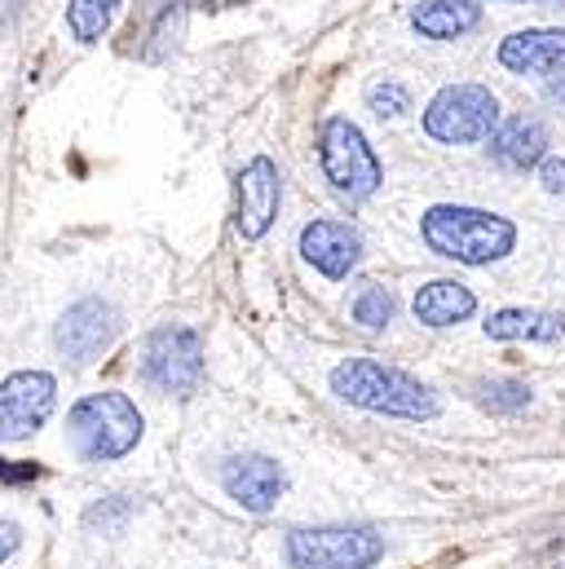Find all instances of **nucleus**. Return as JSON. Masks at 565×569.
<instances>
[{
    "label": "nucleus",
    "mask_w": 565,
    "mask_h": 569,
    "mask_svg": "<svg viewBox=\"0 0 565 569\" xmlns=\"http://www.w3.org/2000/svg\"><path fill=\"white\" fill-rule=\"evenodd\" d=\"M499 129V102L482 84H446L424 107V133L446 146L486 142Z\"/></svg>",
    "instance_id": "obj_5"
},
{
    "label": "nucleus",
    "mask_w": 565,
    "mask_h": 569,
    "mask_svg": "<svg viewBox=\"0 0 565 569\" xmlns=\"http://www.w3.org/2000/svg\"><path fill=\"white\" fill-rule=\"evenodd\" d=\"M331 393L349 407L394 416V420H433L437 416V398H433L428 385L407 376L403 367H389V362H376V358L340 362L331 371Z\"/></svg>",
    "instance_id": "obj_1"
},
{
    "label": "nucleus",
    "mask_w": 565,
    "mask_h": 569,
    "mask_svg": "<svg viewBox=\"0 0 565 569\" xmlns=\"http://www.w3.org/2000/svg\"><path fill=\"white\" fill-rule=\"evenodd\" d=\"M412 309H416V318H420L424 327H455V322L473 318L477 296L464 283H455V279H433V283H424L416 291Z\"/></svg>",
    "instance_id": "obj_15"
},
{
    "label": "nucleus",
    "mask_w": 565,
    "mask_h": 569,
    "mask_svg": "<svg viewBox=\"0 0 565 569\" xmlns=\"http://www.w3.org/2000/svg\"><path fill=\"white\" fill-rule=\"evenodd\" d=\"M221 486H226V495H230L239 508H248V512H270V508L279 503L287 477H282V468L270 455H235V459H226V468H221Z\"/></svg>",
    "instance_id": "obj_11"
},
{
    "label": "nucleus",
    "mask_w": 565,
    "mask_h": 569,
    "mask_svg": "<svg viewBox=\"0 0 565 569\" xmlns=\"http://www.w3.org/2000/svg\"><path fill=\"white\" fill-rule=\"evenodd\" d=\"M482 22V9L473 0H424L412 9V27L428 40H455Z\"/></svg>",
    "instance_id": "obj_17"
},
{
    "label": "nucleus",
    "mask_w": 565,
    "mask_h": 569,
    "mask_svg": "<svg viewBox=\"0 0 565 569\" xmlns=\"http://www.w3.org/2000/svg\"><path fill=\"white\" fill-rule=\"evenodd\" d=\"M116 336H120V313H116V305L102 300V296L76 300V305L58 318V327H53L58 353H62L67 362H76V367L98 362V358L116 345Z\"/></svg>",
    "instance_id": "obj_8"
},
{
    "label": "nucleus",
    "mask_w": 565,
    "mask_h": 569,
    "mask_svg": "<svg viewBox=\"0 0 565 569\" xmlns=\"http://www.w3.org/2000/svg\"><path fill=\"white\" fill-rule=\"evenodd\" d=\"M508 4H522V0H508Z\"/></svg>",
    "instance_id": "obj_26"
},
{
    "label": "nucleus",
    "mask_w": 565,
    "mask_h": 569,
    "mask_svg": "<svg viewBox=\"0 0 565 569\" xmlns=\"http://www.w3.org/2000/svg\"><path fill=\"white\" fill-rule=\"evenodd\" d=\"M120 0H67V31L76 44H98L116 22Z\"/></svg>",
    "instance_id": "obj_18"
},
{
    "label": "nucleus",
    "mask_w": 565,
    "mask_h": 569,
    "mask_svg": "<svg viewBox=\"0 0 565 569\" xmlns=\"http://www.w3.org/2000/svg\"><path fill=\"white\" fill-rule=\"evenodd\" d=\"M367 107H371L380 120H385V116H389V120H398V116H407V111H412V93H407L398 80H376V84L367 89Z\"/></svg>",
    "instance_id": "obj_20"
},
{
    "label": "nucleus",
    "mask_w": 565,
    "mask_h": 569,
    "mask_svg": "<svg viewBox=\"0 0 565 569\" xmlns=\"http://www.w3.org/2000/svg\"><path fill=\"white\" fill-rule=\"evenodd\" d=\"M230 4H244V0H230Z\"/></svg>",
    "instance_id": "obj_27"
},
{
    "label": "nucleus",
    "mask_w": 565,
    "mask_h": 569,
    "mask_svg": "<svg viewBox=\"0 0 565 569\" xmlns=\"http://www.w3.org/2000/svg\"><path fill=\"white\" fill-rule=\"evenodd\" d=\"M420 234L428 252L459 261V266H490L513 252L517 226L508 217L482 212V208H459V203H437L420 217Z\"/></svg>",
    "instance_id": "obj_2"
},
{
    "label": "nucleus",
    "mask_w": 565,
    "mask_h": 569,
    "mask_svg": "<svg viewBox=\"0 0 565 569\" xmlns=\"http://www.w3.org/2000/svg\"><path fill=\"white\" fill-rule=\"evenodd\" d=\"M553 98H562V102H565V84H557V89H553Z\"/></svg>",
    "instance_id": "obj_25"
},
{
    "label": "nucleus",
    "mask_w": 565,
    "mask_h": 569,
    "mask_svg": "<svg viewBox=\"0 0 565 569\" xmlns=\"http://www.w3.org/2000/svg\"><path fill=\"white\" fill-rule=\"evenodd\" d=\"M67 432H71V446L80 450V459L111 463L141 441V411L129 393H116V389L89 393L71 407Z\"/></svg>",
    "instance_id": "obj_3"
},
{
    "label": "nucleus",
    "mask_w": 565,
    "mask_h": 569,
    "mask_svg": "<svg viewBox=\"0 0 565 569\" xmlns=\"http://www.w3.org/2000/svg\"><path fill=\"white\" fill-rule=\"evenodd\" d=\"M300 257L323 279H345L358 266V257H363V239L345 221H309L300 230Z\"/></svg>",
    "instance_id": "obj_12"
},
{
    "label": "nucleus",
    "mask_w": 565,
    "mask_h": 569,
    "mask_svg": "<svg viewBox=\"0 0 565 569\" xmlns=\"http://www.w3.org/2000/svg\"><path fill=\"white\" fill-rule=\"evenodd\" d=\"M318 163L323 177L345 194V199H371L385 181V168L376 159L371 142L363 138V129L345 116H331L318 129Z\"/></svg>",
    "instance_id": "obj_4"
},
{
    "label": "nucleus",
    "mask_w": 565,
    "mask_h": 569,
    "mask_svg": "<svg viewBox=\"0 0 565 569\" xmlns=\"http://www.w3.org/2000/svg\"><path fill=\"white\" fill-rule=\"evenodd\" d=\"M354 322H363L367 331H380L394 322V296L385 287H363L354 300Z\"/></svg>",
    "instance_id": "obj_19"
},
{
    "label": "nucleus",
    "mask_w": 565,
    "mask_h": 569,
    "mask_svg": "<svg viewBox=\"0 0 565 569\" xmlns=\"http://www.w3.org/2000/svg\"><path fill=\"white\" fill-rule=\"evenodd\" d=\"M279 199H282V181H279V168L275 159L257 154L244 172H239V234L244 239H261L275 217H279Z\"/></svg>",
    "instance_id": "obj_10"
},
{
    "label": "nucleus",
    "mask_w": 565,
    "mask_h": 569,
    "mask_svg": "<svg viewBox=\"0 0 565 569\" xmlns=\"http://www.w3.org/2000/svg\"><path fill=\"white\" fill-rule=\"evenodd\" d=\"M490 154H495L504 168L526 172V168L544 163V154H548V133H544L539 120H531V116H513L508 124H499V129L490 133Z\"/></svg>",
    "instance_id": "obj_14"
},
{
    "label": "nucleus",
    "mask_w": 565,
    "mask_h": 569,
    "mask_svg": "<svg viewBox=\"0 0 565 569\" xmlns=\"http://www.w3.org/2000/svg\"><path fill=\"white\" fill-rule=\"evenodd\" d=\"M31 477H40L36 463H9V459H0V481H31Z\"/></svg>",
    "instance_id": "obj_23"
},
{
    "label": "nucleus",
    "mask_w": 565,
    "mask_h": 569,
    "mask_svg": "<svg viewBox=\"0 0 565 569\" xmlns=\"http://www.w3.org/2000/svg\"><path fill=\"white\" fill-rule=\"evenodd\" d=\"M482 402L490 411H522L531 402V389L517 380H490V385H482Z\"/></svg>",
    "instance_id": "obj_21"
},
{
    "label": "nucleus",
    "mask_w": 565,
    "mask_h": 569,
    "mask_svg": "<svg viewBox=\"0 0 565 569\" xmlns=\"http://www.w3.org/2000/svg\"><path fill=\"white\" fill-rule=\"evenodd\" d=\"M385 557V539L363 526H314L287 539V561L296 569H371Z\"/></svg>",
    "instance_id": "obj_7"
},
{
    "label": "nucleus",
    "mask_w": 565,
    "mask_h": 569,
    "mask_svg": "<svg viewBox=\"0 0 565 569\" xmlns=\"http://www.w3.org/2000/svg\"><path fill=\"white\" fill-rule=\"evenodd\" d=\"M544 190L548 194H565V159H548L544 163Z\"/></svg>",
    "instance_id": "obj_22"
},
{
    "label": "nucleus",
    "mask_w": 565,
    "mask_h": 569,
    "mask_svg": "<svg viewBox=\"0 0 565 569\" xmlns=\"http://www.w3.org/2000/svg\"><path fill=\"white\" fill-rule=\"evenodd\" d=\"M141 380L159 393H195L204 380V340L195 327H155L141 345Z\"/></svg>",
    "instance_id": "obj_6"
},
{
    "label": "nucleus",
    "mask_w": 565,
    "mask_h": 569,
    "mask_svg": "<svg viewBox=\"0 0 565 569\" xmlns=\"http://www.w3.org/2000/svg\"><path fill=\"white\" fill-rule=\"evenodd\" d=\"M499 62L522 76H557L565 71V27H539V31H513L499 44Z\"/></svg>",
    "instance_id": "obj_13"
},
{
    "label": "nucleus",
    "mask_w": 565,
    "mask_h": 569,
    "mask_svg": "<svg viewBox=\"0 0 565 569\" xmlns=\"http://www.w3.org/2000/svg\"><path fill=\"white\" fill-rule=\"evenodd\" d=\"M486 336L490 340H535V345H553L565 336V318L553 309H499L486 318Z\"/></svg>",
    "instance_id": "obj_16"
},
{
    "label": "nucleus",
    "mask_w": 565,
    "mask_h": 569,
    "mask_svg": "<svg viewBox=\"0 0 565 569\" xmlns=\"http://www.w3.org/2000/svg\"><path fill=\"white\" fill-rule=\"evenodd\" d=\"M18 543H22V535H18V526H9V521H0V566L18 552Z\"/></svg>",
    "instance_id": "obj_24"
},
{
    "label": "nucleus",
    "mask_w": 565,
    "mask_h": 569,
    "mask_svg": "<svg viewBox=\"0 0 565 569\" xmlns=\"http://www.w3.org/2000/svg\"><path fill=\"white\" fill-rule=\"evenodd\" d=\"M58 385L49 371H13L0 380V441H22L53 416Z\"/></svg>",
    "instance_id": "obj_9"
}]
</instances>
